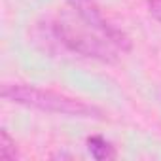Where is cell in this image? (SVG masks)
<instances>
[{"mask_svg": "<svg viewBox=\"0 0 161 161\" xmlns=\"http://www.w3.org/2000/svg\"><path fill=\"white\" fill-rule=\"evenodd\" d=\"M51 29L66 51L101 63H116L133 49L131 38L106 19L97 0H66V10L51 21Z\"/></svg>", "mask_w": 161, "mask_h": 161, "instance_id": "1", "label": "cell"}, {"mask_svg": "<svg viewBox=\"0 0 161 161\" xmlns=\"http://www.w3.org/2000/svg\"><path fill=\"white\" fill-rule=\"evenodd\" d=\"M2 97L14 104L36 108L49 114H61L70 118H97V119L103 118V112L93 104L29 84H6L2 87Z\"/></svg>", "mask_w": 161, "mask_h": 161, "instance_id": "2", "label": "cell"}, {"mask_svg": "<svg viewBox=\"0 0 161 161\" xmlns=\"http://www.w3.org/2000/svg\"><path fill=\"white\" fill-rule=\"evenodd\" d=\"M86 146H87V152L91 153L93 159L97 161H110V159H116L118 157V150L116 146L104 138L103 135H91L86 138Z\"/></svg>", "mask_w": 161, "mask_h": 161, "instance_id": "3", "label": "cell"}, {"mask_svg": "<svg viewBox=\"0 0 161 161\" xmlns=\"http://www.w3.org/2000/svg\"><path fill=\"white\" fill-rule=\"evenodd\" d=\"M0 159H4V161H15V159H19L15 138L10 136L8 129H0Z\"/></svg>", "mask_w": 161, "mask_h": 161, "instance_id": "4", "label": "cell"}, {"mask_svg": "<svg viewBox=\"0 0 161 161\" xmlns=\"http://www.w3.org/2000/svg\"><path fill=\"white\" fill-rule=\"evenodd\" d=\"M146 6H148V14L161 23V0H146Z\"/></svg>", "mask_w": 161, "mask_h": 161, "instance_id": "5", "label": "cell"}]
</instances>
